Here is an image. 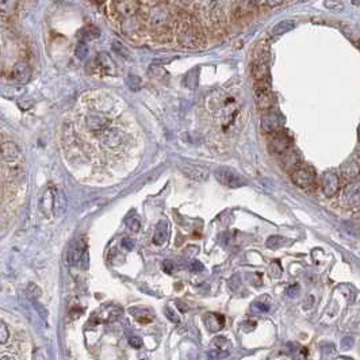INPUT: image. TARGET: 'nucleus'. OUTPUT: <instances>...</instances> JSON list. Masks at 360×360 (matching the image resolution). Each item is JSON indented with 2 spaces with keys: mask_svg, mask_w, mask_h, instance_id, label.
Returning <instances> with one entry per match:
<instances>
[{
  "mask_svg": "<svg viewBox=\"0 0 360 360\" xmlns=\"http://www.w3.org/2000/svg\"><path fill=\"white\" fill-rule=\"evenodd\" d=\"M129 135L123 129L110 128L105 133L100 134V142L109 151H119L128 145Z\"/></svg>",
  "mask_w": 360,
  "mask_h": 360,
  "instance_id": "f257e3e1",
  "label": "nucleus"
},
{
  "mask_svg": "<svg viewBox=\"0 0 360 360\" xmlns=\"http://www.w3.org/2000/svg\"><path fill=\"white\" fill-rule=\"evenodd\" d=\"M209 351V358L210 360H220V359H226L227 356L230 355V349H232V343L230 340L226 338L225 336H217L211 341Z\"/></svg>",
  "mask_w": 360,
  "mask_h": 360,
  "instance_id": "f03ea898",
  "label": "nucleus"
},
{
  "mask_svg": "<svg viewBox=\"0 0 360 360\" xmlns=\"http://www.w3.org/2000/svg\"><path fill=\"white\" fill-rule=\"evenodd\" d=\"M1 160L3 164H14L22 161V152L12 141H3L1 144Z\"/></svg>",
  "mask_w": 360,
  "mask_h": 360,
  "instance_id": "7ed1b4c3",
  "label": "nucleus"
},
{
  "mask_svg": "<svg viewBox=\"0 0 360 360\" xmlns=\"http://www.w3.org/2000/svg\"><path fill=\"white\" fill-rule=\"evenodd\" d=\"M215 179L218 180L222 186L232 187V188H237V187H241L245 184V181L240 178V175L226 168L218 169L215 172Z\"/></svg>",
  "mask_w": 360,
  "mask_h": 360,
  "instance_id": "20e7f679",
  "label": "nucleus"
},
{
  "mask_svg": "<svg viewBox=\"0 0 360 360\" xmlns=\"http://www.w3.org/2000/svg\"><path fill=\"white\" fill-rule=\"evenodd\" d=\"M291 179L294 184L301 188H308L313 184L314 181V172L313 169L309 167H298L292 171Z\"/></svg>",
  "mask_w": 360,
  "mask_h": 360,
  "instance_id": "39448f33",
  "label": "nucleus"
},
{
  "mask_svg": "<svg viewBox=\"0 0 360 360\" xmlns=\"http://www.w3.org/2000/svg\"><path fill=\"white\" fill-rule=\"evenodd\" d=\"M282 116L275 111H268L262 118V129L266 133H278L282 128Z\"/></svg>",
  "mask_w": 360,
  "mask_h": 360,
  "instance_id": "423d86ee",
  "label": "nucleus"
},
{
  "mask_svg": "<svg viewBox=\"0 0 360 360\" xmlns=\"http://www.w3.org/2000/svg\"><path fill=\"white\" fill-rule=\"evenodd\" d=\"M179 168L187 178L195 180V181H203L207 179V175H209L207 169L197 164H180Z\"/></svg>",
  "mask_w": 360,
  "mask_h": 360,
  "instance_id": "0eeeda50",
  "label": "nucleus"
},
{
  "mask_svg": "<svg viewBox=\"0 0 360 360\" xmlns=\"http://www.w3.org/2000/svg\"><path fill=\"white\" fill-rule=\"evenodd\" d=\"M291 145L290 137L285 133H275L272 135V138L270 141V149L273 153H285L286 151H289V148Z\"/></svg>",
  "mask_w": 360,
  "mask_h": 360,
  "instance_id": "6e6552de",
  "label": "nucleus"
},
{
  "mask_svg": "<svg viewBox=\"0 0 360 360\" xmlns=\"http://www.w3.org/2000/svg\"><path fill=\"white\" fill-rule=\"evenodd\" d=\"M321 186L326 197H333L338 190V176L335 172H325L322 175Z\"/></svg>",
  "mask_w": 360,
  "mask_h": 360,
  "instance_id": "1a4fd4ad",
  "label": "nucleus"
},
{
  "mask_svg": "<svg viewBox=\"0 0 360 360\" xmlns=\"http://www.w3.org/2000/svg\"><path fill=\"white\" fill-rule=\"evenodd\" d=\"M343 202L347 206L360 204V183H351L344 188Z\"/></svg>",
  "mask_w": 360,
  "mask_h": 360,
  "instance_id": "9d476101",
  "label": "nucleus"
},
{
  "mask_svg": "<svg viewBox=\"0 0 360 360\" xmlns=\"http://www.w3.org/2000/svg\"><path fill=\"white\" fill-rule=\"evenodd\" d=\"M10 75H11L12 80H15V82L19 83H24L30 79V76H31V69H30L29 64H26L23 61H21V63H17V64L12 67L11 73H10Z\"/></svg>",
  "mask_w": 360,
  "mask_h": 360,
  "instance_id": "9b49d317",
  "label": "nucleus"
},
{
  "mask_svg": "<svg viewBox=\"0 0 360 360\" xmlns=\"http://www.w3.org/2000/svg\"><path fill=\"white\" fill-rule=\"evenodd\" d=\"M54 204H56V188H49L45 191V194L42 195L41 199V211L46 217L54 213Z\"/></svg>",
  "mask_w": 360,
  "mask_h": 360,
  "instance_id": "f8f14e48",
  "label": "nucleus"
},
{
  "mask_svg": "<svg viewBox=\"0 0 360 360\" xmlns=\"http://www.w3.org/2000/svg\"><path fill=\"white\" fill-rule=\"evenodd\" d=\"M203 322L210 332H220L225 326V317L220 313L204 314Z\"/></svg>",
  "mask_w": 360,
  "mask_h": 360,
  "instance_id": "ddd939ff",
  "label": "nucleus"
},
{
  "mask_svg": "<svg viewBox=\"0 0 360 360\" xmlns=\"http://www.w3.org/2000/svg\"><path fill=\"white\" fill-rule=\"evenodd\" d=\"M256 103L260 110H270L275 103V96L271 92V90L256 91Z\"/></svg>",
  "mask_w": 360,
  "mask_h": 360,
  "instance_id": "4468645a",
  "label": "nucleus"
},
{
  "mask_svg": "<svg viewBox=\"0 0 360 360\" xmlns=\"http://www.w3.org/2000/svg\"><path fill=\"white\" fill-rule=\"evenodd\" d=\"M167 237H168V224L165 221H160L156 226L153 243L156 245H163L167 241Z\"/></svg>",
  "mask_w": 360,
  "mask_h": 360,
  "instance_id": "2eb2a0df",
  "label": "nucleus"
},
{
  "mask_svg": "<svg viewBox=\"0 0 360 360\" xmlns=\"http://www.w3.org/2000/svg\"><path fill=\"white\" fill-rule=\"evenodd\" d=\"M95 68H98L99 70H102V72H105V73H112V68H114V65H112V61H111V58L106 54V53H100L98 57L95 58Z\"/></svg>",
  "mask_w": 360,
  "mask_h": 360,
  "instance_id": "dca6fc26",
  "label": "nucleus"
},
{
  "mask_svg": "<svg viewBox=\"0 0 360 360\" xmlns=\"http://www.w3.org/2000/svg\"><path fill=\"white\" fill-rule=\"evenodd\" d=\"M99 35H100V30L95 26H87L84 29L80 30L79 33V38H80V42H87V41H92V40H96Z\"/></svg>",
  "mask_w": 360,
  "mask_h": 360,
  "instance_id": "f3484780",
  "label": "nucleus"
},
{
  "mask_svg": "<svg viewBox=\"0 0 360 360\" xmlns=\"http://www.w3.org/2000/svg\"><path fill=\"white\" fill-rule=\"evenodd\" d=\"M295 27V22L294 21H290V19H287V21H282V22H279L275 27L272 29V34L273 35H282L287 33V31H291V30Z\"/></svg>",
  "mask_w": 360,
  "mask_h": 360,
  "instance_id": "a211bd4d",
  "label": "nucleus"
},
{
  "mask_svg": "<svg viewBox=\"0 0 360 360\" xmlns=\"http://www.w3.org/2000/svg\"><path fill=\"white\" fill-rule=\"evenodd\" d=\"M65 209V195L64 192L60 191L56 188V204H54V213L56 214H61L63 210Z\"/></svg>",
  "mask_w": 360,
  "mask_h": 360,
  "instance_id": "6ab92c4d",
  "label": "nucleus"
},
{
  "mask_svg": "<svg viewBox=\"0 0 360 360\" xmlns=\"http://www.w3.org/2000/svg\"><path fill=\"white\" fill-rule=\"evenodd\" d=\"M358 174H359V165L354 161L343 167V175L345 178H355Z\"/></svg>",
  "mask_w": 360,
  "mask_h": 360,
  "instance_id": "aec40b11",
  "label": "nucleus"
},
{
  "mask_svg": "<svg viewBox=\"0 0 360 360\" xmlns=\"http://www.w3.org/2000/svg\"><path fill=\"white\" fill-rule=\"evenodd\" d=\"M88 54V47L86 45V42H79V45L76 46V56L80 58V60H84L87 57Z\"/></svg>",
  "mask_w": 360,
  "mask_h": 360,
  "instance_id": "412c9836",
  "label": "nucleus"
},
{
  "mask_svg": "<svg viewBox=\"0 0 360 360\" xmlns=\"http://www.w3.org/2000/svg\"><path fill=\"white\" fill-rule=\"evenodd\" d=\"M8 338H10V331L7 328L6 322L1 321V326H0V343L6 344L8 341Z\"/></svg>",
  "mask_w": 360,
  "mask_h": 360,
  "instance_id": "4be33fe9",
  "label": "nucleus"
},
{
  "mask_svg": "<svg viewBox=\"0 0 360 360\" xmlns=\"http://www.w3.org/2000/svg\"><path fill=\"white\" fill-rule=\"evenodd\" d=\"M282 241H283V238L282 237H279V236H272V237L268 238L267 247L272 248V249H278L279 247L282 245Z\"/></svg>",
  "mask_w": 360,
  "mask_h": 360,
  "instance_id": "5701e85b",
  "label": "nucleus"
},
{
  "mask_svg": "<svg viewBox=\"0 0 360 360\" xmlns=\"http://www.w3.org/2000/svg\"><path fill=\"white\" fill-rule=\"evenodd\" d=\"M252 310H253V312H257V313H266V312L270 310V305L257 301V302H255L252 305Z\"/></svg>",
  "mask_w": 360,
  "mask_h": 360,
  "instance_id": "b1692460",
  "label": "nucleus"
},
{
  "mask_svg": "<svg viewBox=\"0 0 360 360\" xmlns=\"http://www.w3.org/2000/svg\"><path fill=\"white\" fill-rule=\"evenodd\" d=\"M27 289H29L31 298H40V296H41V294H42L41 289H40L38 286H35L34 283H30Z\"/></svg>",
  "mask_w": 360,
  "mask_h": 360,
  "instance_id": "393cba45",
  "label": "nucleus"
},
{
  "mask_svg": "<svg viewBox=\"0 0 360 360\" xmlns=\"http://www.w3.org/2000/svg\"><path fill=\"white\" fill-rule=\"evenodd\" d=\"M112 49L116 50L119 54L125 56V57H129V54H130V52H129L128 49L123 46V45H121V44H118V42H114V44H112Z\"/></svg>",
  "mask_w": 360,
  "mask_h": 360,
  "instance_id": "a878e982",
  "label": "nucleus"
},
{
  "mask_svg": "<svg viewBox=\"0 0 360 360\" xmlns=\"http://www.w3.org/2000/svg\"><path fill=\"white\" fill-rule=\"evenodd\" d=\"M306 356H308V351L305 348H298L292 354V358L294 360H306Z\"/></svg>",
  "mask_w": 360,
  "mask_h": 360,
  "instance_id": "bb28decb",
  "label": "nucleus"
},
{
  "mask_svg": "<svg viewBox=\"0 0 360 360\" xmlns=\"http://www.w3.org/2000/svg\"><path fill=\"white\" fill-rule=\"evenodd\" d=\"M328 8H331V10H335V11H340V10H343L344 4L341 1H325L324 3Z\"/></svg>",
  "mask_w": 360,
  "mask_h": 360,
  "instance_id": "cd10ccee",
  "label": "nucleus"
},
{
  "mask_svg": "<svg viewBox=\"0 0 360 360\" xmlns=\"http://www.w3.org/2000/svg\"><path fill=\"white\" fill-rule=\"evenodd\" d=\"M129 344L133 347V348H141L142 347V338L138 336H132L129 338Z\"/></svg>",
  "mask_w": 360,
  "mask_h": 360,
  "instance_id": "c85d7f7f",
  "label": "nucleus"
},
{
  "mask_svg": "<svg viewBox=\"0 0 360 360\" xmlns=\"http://www.w3.org/2000/svg\"><path fill=\"white\" fill-rule=\"evenodd\" d=\"M354 338L352 337H344L343 340H341V349H351L354 347Z\"/></svg>",
  "mask_w": 360,
  "mask_h": 360,
  "instance_id": "c756f323",
  "label": "nucleus"
},
{
  "mask_svg": "<svg viewBox=\"0 0 360 360\" xmlns=\"http://www.w3.org/2000/svg\"><path fill=\"white\" fill-rule=\"evenodd\" d=\"M280 273H282V268L279 266V263H272V266H271V275H272L273 278H279Z\"/></svg>",
  "mask_w": 360,
  "mask_h": 360,
  "instance_id": "7c9ffc66",
  "label": "nucleus"
},
{
  "mask_svg": "<svg viewBox=\"0 0 360 360\" xmlns=\"http://www.w3.org/2000/svg\"><path fill=\"white\" fill-rule=\"evenodd\" d=\"M165 314H167V317H168L169 321H172V322H175V324H178V322L180 321L179 317L176 315V313H175L174 310H171L169 308L165 309Z\"/></svg>",
  "mask_w": 360,
  "mask_h": 360,
  "instance_id": "2f4dec72",
  "label": "nucleus"
},
{
  "mask_svg": "<svg viewBox=\"0 0 360 360\" xmlns=\"http://www.w3.org/2000/svg\"><path fill=\"white\" fill-rule=\"evenodd\" d=\"M134 245H135V243H134V240H132V238L126 237L122 240V247L126 248V249H133Z\"/></svg>",
  "mask_w": 360,
  "mask_h": 360,
  "instance_id": "473e14b6",
  "label": "nucleus"
},
{
  "mask_svg": "<svg viewBox=\"0 0 360 360\" xmlns=\"http://www.w3.org/2000/svg\"><path fill=\"white\" fill-rule=\"evenodd\" d=\"M257 4H259V6L276 7V6H282V4H283V1H259Z\"/></svg>",
  "mask_w": 360,
  "mask_h": 360,
  "instance_id": "72a5a7b5",
  "label": "nucleus"
},
{
  "mask_svg": "<svg viewBox=\"0 0 360 360\" xmlns=\"http://www.w3.org/2000/svg\"><path fill=\"white\" fill-rule=\"evenodd\" d=\"M298 292H299V286L298 285L291 286V287H289V290H287L289 296H296L298 295Z\"/></svg>",
  "mask_w": 360,
  "mask_h": 360,
  "instance_id": "f704fd0d",
  "label": "nucleus"
},
{
  "mask_svg": "<svg viewBox=\"0 0 360 360\" xmlns=\"http://www.w3.org/2000/svg\"><path fill=\"white\" fill-rule=\"evenodd\" d=\"M203 270H204L203 266H202L199 262H197V260L191 264V271H194V272H201V271H203Z\"/></svg>",
  "mask_w": 360,
  "mask_h": 360,
  "instance_id": "c9c22d12",
  "label": "nucleus"
},
{
  "mask_svg": "<svg viewBox=\"0 0 360 360\" xmlns=\"http://www.w3.org/2000/svg\"><path fill=\"white\" fill-rule=\"evenodd\" d=\"M163 267L164 270H165V272L171 273L174 271V263L171 262V260H165V262L163 263Z\"/></svg>",
  "mask_w": 360,
  "mask_h": 360,
  "instance_id": "e433bc0d",
  "label": "nucleus"
},
{
  "mask_svg": "<svg viewBox=\"0 0 360 360\" xmlns=\"http://www.w3.org/2000/svg\"><path fill=\"white\" fill-rule=\"evenodd\" d=\"M255 328H256V322H255V321H248V322H245V324H244V331L245 332L253 331Z\"/></svg>",
  "mask_w": 360,
  "mask_h": 360,
  "instance_id": "4c0bfd02",
  "label": "nucleus"
},
{
  "mask_svg": "<svg viewBox=\"0 0 360 360\" xmlns=\"http://www.w3.org/2000/svg\"><path fill=\"white\" fill-rule=\"evenodd\" d=\"M130 225H132V227H130V229H132V230H133V232H138V230H139V226H141V224H139L138 221H135V220H133V221H132V224H130Z\"/></svg>",
  "mask_w": 360,
  "mask_h": 360,
  "instance_id": "58836bf2",
  "label": "nucleus"
},
{
  "mask_svg": "<svg viewBox=\"0 0 360 360\" xmlns=\"http://www.w3.org/2000/svg\"><path fill=\"white\" fill-rule=\"evenodd\" d=\"M313 301H314V298L312 295L308 296V301H306V303H305V306L303 308L305 309H310L312 308V305H313Z\"/></svg>",
  "mask_w": 360,
  "mask_h": 360,
  "instance_id": "ea45409f",
  "label": "nucleus"
},
{
  "mask_svg": "<svg viewBox=\"0 0 360 360\" xmlns=\"http://www.w3.org/2000/svg\"><path fill=\"white\" fill-rule=\"evenodd\" d=\"M34 360H45V356L42 355V352H40V351H37L34 355Z\"/></svg>",
  "mask_w": 360,
  "mask_h": 360,
  "instance_id": "a19ab883",
  "label": "nucleus"
},
{
  "mask_svg": "<svg viewBox=\"0 0 360 360\" xmlns=\"http://www.w3.org/2000/svg\"><path fill=\"white\" fill-rule=\"evenodd\" d=\"M178 308H179L180 309V310H181V312H187V310H188V308H187V306H186V305H184V303H178Z\"/></svg>",
  "mask_w": 360,
  "mask_h": 360,
  "instance_id": "79ce46f5",
  "label": "nucleus"
},
{
  "mask_svg": "<svg viewBox=\"0 0 360 360\" xmlns=\"http://www.w3.org/2000/svg\"><path fill=\"white\" fill-rule=\"evenodd\" d=\"M1 360H14V359H12V358H10V356H6V355H4V356L1 358Z\"/></svg>",
  "mask_w": 360,
  "mask_h": 360,
  "instance_id": "37998d69",
  "label": "nucleus"
}]
</instances>
